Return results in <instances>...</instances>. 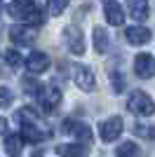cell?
<instances>
[{
    "mask_svg": "<svg viewBox=\"0 0 155 157\" xmlns=\"http://www.w3.org/2000/svg\"><path fill=\"white\" fill-rule=\"evenodd\" d=\"M10 14L19 21H26V24L33 26V28L40 26V24L45 21L42 7H40L38 2H33V0H14L12 5H10Z\"/></svg>",
    "mask_w": 155,
    "mask_h": 157,
    "instance_id": "obj_1",
    "label": "cell"
},
{
    "mask_svg": "<svg viewBox=\"0 0 155 157\" xmlns=\"http://www.w3.org/2000/svg\"><path fill=\"white\" fill-rule=\"evenodd\" d=\"M127 108L134 113V115H139V117H150V115L155 113V103H153V98H150L146 92H141V89H136V92L129 94Z\"/></svg>",
    "mask_w": 155,
    "mask_h": 157,
    "instance_id": "obj_2",
    "label": "cell"
},
{
    "mask_svg": "<svg viewBox=\"0 0 155 157\" xmlns=\"http://www.w3.org/2000/svg\"><path fill=\"white\" fill-rule=\"evenodd\" d=\"M64 42H66V47L71 49L75 56H82L85 54V38H82V31L78 26H66L64 28Z\"/></svg>",
    "mask_w": 155,
    "mask_h": 157,
    "instance_id": "obj_3",
    "label": "cell"
},
{
    "mask_svg": "<svg viewBox=\"0 0 155 157\" xmlns=\"http://www.w3.org/2000/svg\"><path fill=\"white\" fill-rule=\"evenodd\" d=\"M125 124H122V117H117V115H113V117L103 120L101 124H99V134H101V138L106 141V143H110V141H117L120 138V134H122Z\"/></svg>",
    "mask_w": 155,
    "mask_h": 157,
    "instance_id": "obj_4",
    "label": "cell"
},
{
    "mask_svg": "<svg viewBox=\"0 0 155 157\" xmlns=\"http://www.w3.org/2000/svg\"><path fill=\"white\" fill-rule=\"evenodd\" d=\"M38 38V31L33 26H12L10 28V40L17 47H31Z\"/></svg>",
    "mask_w": 155,
    "mask_h": 157,
    "instance_id": "obj_5",
    "label": "cell"
},
{
    "mask_svg": "<svg viewBox=\"0 0 155 157\" xmlns=\"http://www.w3.org/2000/svg\"><path fill=\"white\" fill-rule=\"evenodd\" d=\"M134 73L141 80L155 78V56H150V54H146V52L136 54V59H134Z\"/></svg>",
    "mask_w": 155,
    "mask_h": 157,
    "instance_id": "obj_6",
    "label": "cell"
},
{
    "mask_svg": "<svg viewBox=\"0 0 155 157\" xmlns=\"http://www.w3.org/2000/svg\"><path fill=\"white\" fill-rule=\"evenodd\" d=\"M73 78H75V85L82 89V92H92L94 87H97V78H94V73L87 68V66L78 63L73 66Z\"/></svg>",
    "mask_w": 155,
    "mask_h": 157,
    "instance_id": "obj_7",
    "label": "cell"
},
{
    "mask_svg": "<svg viewBox=\"0 0 155 157\" xmlns=\"http://www.w3.org/2000/svg\"><path fill=\"white\" fill-rule=\"evenodd\" d=\"M101 5H103V17H106V21H108L110 26H122L125 24L122 7L117 5L115 0H101Z\"/></svg>",
    "mask_w": 155,
    "mask_h": 157,
    "instance_id": "obj_8",
    "label": "cell"
},
{
    "mask_svg": "<svg viewBox=\"0 0 155 157\" xmlns=\"http://www.w3.org/2000/svg\"><path fill=\"white\" fill-rule=\"evenodd\" d=\"M26 68H28V73H33V75L45 73L47 68H50V56H47L45 52H35V49H33V52L28 54V59H26Z\"/></svg>",
    "mask_w": 155,
    "mask_h": 157,
    "instance_id": "obj_9",
    "label": "cell"
},
{
    "mask_svg": "<svg viewBox=\"0 0 155 157\" xmlns=\"http://www.w3.org/2000/svg\"><path fill=\"white\" fill-rule=\"evenodd\" d=\"M61 103V89L59 87H47V92H42L40 96V105H42V113H52L57 105Z\"/></svg>",
    "mask_w": 155,
    "mask_h": 157,
    "instance_id": "obj_10",
    "label": "cell"
},
{
    "mask_svg": "<svg viewBox=\"0 0 155 157\" xmlns=\"http://www.w3.org/2000/svg\"><path fill=\"white\" fill-rule=\"evenodd\" d=\"M125 38H127L129 45H146V42L153 38V33H150L148 28H143V26H129L127 31H125Z\"/></svg>",
    "mask_w": 155,
    "mask_h": 157,
    "instance_id": "obj_11",
    "label": "cell"
},
{
    "mask_svg": "<svg viewBox=\"0 0 155 157\" xmlns=\"http://www.w3.org/2000/svg\"><path fill=\"white\" fill-rule=\"evenodd\" d=\"M21 138L26 143H40L45 138V134L40 131V127L35 122H21Z\"/></svg>",
    "mask_w": 155,
    "mask_h": 157,
    "instance_id": "obj_12",
    "label": "cell"
},
{
    "mask_svg": "<svg viewBox=\"0 0 155 157\" xmlns=\"http://www.w3.org/2000/svg\"><path fill=\"white\" fill-rule=\"evenodd\" d=\"M129 14L134 17V21H146L148 19V0H129Z\"/></svg>",
    "mask_w": 155,
    "mask_h": 157,
    "instance_id": "obj_13",
    "label": "cell"
},
{
    "mask_svg": "<svg viewBox=\"0 0 155 157\" xmlns=\"http://www.w3.org/2000/svg\"><path fill=\"white\" fill-rule=\"evenodd\" d=\"M71 134L78 138V143H82V145L94 143V134H92V129L87 124H82V122H73V131H71Z\"/></svg>",
    "mask_w": 155,
    "mask_h": 157,
    "instance_id": "obj_14",
    "label": "cell"
},
{
    "mask_svg": "<svg viewBox=\"0 0 155 157\" xmlns=\"http://www.w3.org/2000/svg\"><path fill=\"white\" fill-rule=\"evenodd\" d=\"M57 152L61 157H85L87 155V145H82V143H61L57 148Z\"/></svg>",
    "mask_w": 155,
    "mask_h": 157,
    "instance_id": "obj_15",
    "label": "cell"
},
{
    "mask_svg": "<svg viewBox=\"0 0 155 157\" xmlns=\"http://www.w3.org/2000/svg\"><path fill=\"white\" fill-rule=\"evenodd\" d=\"M92 40H94V49H97V54H106V52H108V33H106L103 26H97L94 31H92Z\"/></svg>",
    "mask_w": 155,
    "mask_h": 157,
    "instance_id": "obj_16",
    "label": "cell"
},
{
    "mask_svg": "<svg viewBox=\"0 0 155 157\" xmlns=\"http://www.w3.org/2000/svg\"><path fill=\"white\" fill-rule=\"evenodd\" d=\"M21 148H24V138H21V134H7V136H5V152L10 157H19Z\"/></svg>",
    "mask_w": 155,
    "mask_h": 157,
    "instance_id": "obj_17",
    "label": "cell"
},
{
    "mask_svg": "<svg viewBox=\"0 0 155 157\" xmlns=\"http://www.w3.org/2000/svg\"><path fill=\"white\" fill-rule=\"evenodd\" d=\"M21 87H24V92L28 94V96H42V92H45V85L42 82H38V80H33V78H21Z\"/></svg>",
    "mask_w": 155,
    "mask_h": 157,
    "instance_id": "obj_18",
    "label": "cell"
},
{
    "mask_svg": "<svg viewBox=\"0 0 155 157\" xmlns=\"http://www.w3.org/2000/svg\"><path fill=\"white\" fill-rule=\"evenodd\" d=\"M115 157H141V150H139V145L136 143H120L115 148Z\"/></svg>",
    "mask_w": 155,
    "mask_h": 157,
    "instance_id": "obj_19",
    "label": "cell"
},
{
    "mask_svg": "<svg viewBox=\"0 0 155 157\" xmlns=\"http://www.w3.org/2000/svg\"><path fill=\"white\" fill-rule=\"evenodd\" d=\"M134 134L141 138H148V141H153L155 138V124H143V122H139V124H134Z\"/></svg>",
    "mask_w": 155,
    "mask_h": 157,
    "instance_id": "obj_20",
    "label": "cell"
},
{
    "mask_svg": "<svg viewBox=\"0 0 155 157\" xmlns=\"http://www.w3.org/2000/svg\"><path fill=\"white\" fill-rule=\"evenodd\" d=\"M68 2H71V0H47V10H50V14L59 17V14H64V10L68 7Z\"/></svg>",
    "mask_w": 155,
    "mask_h": 157,
    "instance_id": "obj_21",
    "label": "cell"
},
{
    "mask_svg": "<svg viewBox=\"0 0 155 157\" xmlns=\"http://www.w3.org/2000/svg\"><path fill=\"white\" fill-rule=\"evenodd\" d=\"M110 87H113V92H115V94H122L125 92V78L117 71L110 73Z\"/></svg>",
    "mask_w": 155,
    "mask_h": 157,
    "instance_id": "obj_22",
    "label": "cell"
},
{
    "mask_svg": "<svg viewBox=\"0 0 155 157\" xmlns=\"http://www.w3.org/2000/svg\"><path fill=\"white\" fill-rule=\"evenodd\" d=\"M5 61L12 66V68H19V66H21V54H19V49H7V52H5Z\"/></svg>",
    "mask_w": 155,
    "mask_h": 157,
    "instance_id": "obj_23",
    "label": "cell"
},
{
    "mask_svg": "<svg viewBox=\"0 0 155 157\" xmlns=\"http://www.w3.org/2000/svg\"><path fill=\"white\" fill-rule=\"evenodd\" d=\"M10 103H12V92H10V87H0V108H7Z\"/></svg>",
    "mask_w": 155,
    "mask_h": 157,
    "instance_id": "obj_24",
    "label": "cell"
},
{
    "mask_svg": "<svg viewBox=\"0 0 155 157\" xmlns=\"http://www.w3.org/2000/svg\"><path fill=\"white\" fill-rule=\"evenodd\" d=\"M0 136H7V120L0 117Z\"/></svg>",
    "mask_w": 155,
    "mask_h": 157,
    "instance_id": "obj_25",
    "label": "cell"
},
{
    "mask_svg": "<svg viewBox=\"0 0 155 157\" xmlns=\"http://www.w3.org/2000/svg\"><path fill=\"white\" fill-rule=\"evenodd\" d=\"M0 12H2V5H0Z\"/></svg>",
    "mask_w": 155,
    "mask_h": 157,
    "instance_id": "obj_26",
    "label": "cell"
}]
</instances>
